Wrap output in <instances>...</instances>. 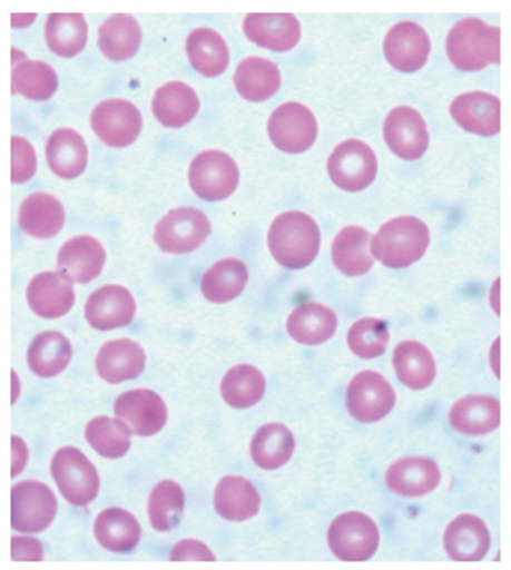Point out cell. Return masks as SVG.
Listing matches in <instances>:
<instances>
[{"mask_svg":"<svg viewBox=\"0 0 511 570\" xmlns=\"http://www.w3.org/2000/svg\"><path fill=\"white\" fill-rule=\"evenodd\" d=\"M332 262L344 276H363L372 269V234L363 227H344L332 244Z\"/></svg>","mask_w":511,"mask_h":570,"instance_id":"f546056e","label":"cell"},{"mask_svg":"<svg viewBox=\"0 0 511 570\" xmlns=\"http://www.w3.org/2000/svg\"><path fill=\"white\" fill-rule=\"evenodd\" d=\"M145 365H147V354L143 351V346L126 337L107 342L96 356L98 375L109 384H121L138 377L145 372Z\"/></svg>","mask_w":511,"mask_h":570,"instance_id":"cb8c5ba5","label":"cell"},{"mask_svg":"<svg viewBox=\"0 0 511 570\" xmlns=\"http://www.w3.org/2000/svg\"><path fill=\"white\" fill-rule=\"evenodd\" d=\"M58 501L41 482H20L11 490V527L37 534L53 524Z\"/></svg>","mask_w":511,"mask_h":570,"instance_id":"8fae6325","label":"cell"},{"mask_svg":"<svg viewBox=\"0 0 511 570\" xmlns=\"http://www.w3.org/2000/svg\"><path fill=\"white\" fill-rule=\"evenodd\" d=\"M240 183L236 161L223 151H204L196 155L189 166V187L204 202H223L229 198Z\"/></svg>","mask_w":511,"mask_h":570,"instance_id":"52a82bcc","label":"cell"},{"mask_svg":"<svg viewBox=\"0 0 511 570\" xmlns=\"http://www.w3.org/2000/svg\"><path fill=\"white\" fill-rule=\"evenodd\" d=\"M26 299L37 316L53 321L67 316L75 306V288L62 272H43L30 281Z\"/></svg>","mask_w":511,"mask_h":570,"instance_id":"e0dca14e","label":"cell"},{"mask_svg":"<svg viewBox=\"0 0 511 570\" xmlns=\"http://www.w3.org/2000/svg\"><path fill=\"white\" fill-rule=\"evenodd\" d=\"M45 154L51 173L60 178H77L88 168V145L77 130H56L47 140Z\"/></svg>","mask_w":511,"mask_h":570,"instance_id":"83f0119b","label":"cell"},{"mask_svg":"<svg viewBox=\"0 0 511 570\" xmlns=\"http://www.w3.org/2000/svg\"><path fill=\"white\" fill-rule=\"evenodd\" d=\"M450 426L468 438L489 435L501 424V403L489 395H471L456 401L448 414Z\"/></svg>","mask_w":511,"mask_h":570,"instance_id":"603a6c76","label":"cell"},{"mask_svg":"<svg viewBox=\"0 0 511 570\" xmlns=\"http://www.w3.org/2000/svg\"><path fill=\"white\" fill-rule=\"evenodd\" d=\"M13 53L20 58V62L16 60L11 72L13 94H22L23 98L32 102L49 100L58 91L56 70L41 60H28L18 49H13Z\"/></svg>","mask_w":511,"mask_h":570,"instance_id":"8d00e7d4","label":"cell"},{"mask_svg":"<svg viewBox=\"0 0 511 570\" xmlns=\"http://www.w3.org/2000/svg\"><path fill=\"white\" fill-rule=\"evenodd\" d=\"M267 246L276 264L287 269H304L316 259L321 248V229L311 215L289 210L269 225Z\"/></svg>","mask_w":511,"mask_h":570,"instance_id":"6da1fadb","label":"cell"},{"mask_svg":"<svg viewBox=\"0 0 511 570\" xmlns=\"http://www.w3.org/2000/svg\"><path fill=\"white\" fill-rule=\"evenodd\" d=\"M395 389L374 370L356 373L346 389V410L356 422L374 424L389 416L395 407Z\"/></svg>","mask_w":511,"mask_h":570,"instance_id":"9c48e42d","label":"cell"},{"mask_svg":"<svg viewBox=\"0 0 511 570\" xmlns=\"http://www.w3.org/2000/svg\"><path fill=\"white\" fill-rule=\"evenodd\" d=\"M187 58L202 77H219L229 67V49L222 35L213 28H196L187 37Z\"/></svg>","mask_w":511,"mask_h":570,"instance_id":"1f68e13d","label":"cell"},{"mask_svg":"<svg viewBox=\"0 0 511 570\" xmlns=\"http://www.w3.org/2000/svg\"><path fill=\"white\" fill-rule=\"evenodd\" d=\"M94 534L102 548L115 553H128L140 543L143 528L130 511L111 507L96 518Z\"/></svg>","mask_w":511,"mask_h":570,"instance_id":"4dcf8cb0","label":"cell"},{"mask_svg":"<svg viewBox=\"0 0 511 570\" xmlns=\"http://www.w3.org/2000/svg\"><path fill=\"white\" fill-rule=\"evenodd\" d=\"M266 395V377L253 365H236L222 382L223 401L234 410H248Z\"/></svg>","mask_w":511,"mask_h":570,"instance_id":"60d3db41","label":"cell"},{"mask_svg":"<svg viewBox=\"0 0 511 570\" xmlns=\"http://www.w3.org/2000/svg\"><path fill=\"white\" fill-rule=\"evenodd\" d=\"M327 173L342 191H363L367 189L379 175V159L370 145L363 140H344L330 155Z\"/></svg>","mask_w":511,"mask_h":570,"instance_id":"8992f818","label":"cell"},{"mask_svg":"<svg viewBox=\"0 0 511 570\" xmlns=\"http://www.w3.org/2000/svg\"><path fill=\"white\" fill-rule=\"evenodd\" d=\"M431 39L421 23H395L384 39V58L400 72H419L429 62Z\"/></svg>","mask_w":511,"mask_h":570,"instance_id":"9a60e30c","label":"cell"},{"mask_svg":"<svg viewBox=\"0 0 511 570\" xmlns=\"http://www.w3.org/2000/svg\"><path fill=\"white\" fill-rule=\"evenodd\" d=\"M11 556H13V560H43V546L37 539L16 537L11 541Z\"/></svg>","mask_w":511,"mask_h":570,"instance_id":"7dc6e473","label":"cell"},{"mask_svg":"<svg viewBox=\"0 0 511 570\" xmlns=\"http://www.w3.org/2000/svg\"><path fill=\"white\" fill-rule=\"evenodd\" d=\"M11 445H13V469H11V475L18 478L26 466L28 461V448L20 438H11Z\"/></svg>","mask_w":511,"mask_h":570,"instance_id":"c3c4849f","label":"cell"},{"mask_svg":"<svg viewBox=\"0 0 511 570\" xmlns=\"http://www.w3.org/2000/svg\"><path fill=\"white\" fill-rule=\"evenodd\" d=\"M107 264V250L94 236H77L62 244L58 253V272L70 283L88 285L96 281Z\"/></svg>","mask_w":511,"mask_h":570,"instance_id":"ac0fdd59","label":"cell"},{"mask_svg":"<svg viewBox=\"0 0 511 570\" xmlns=\"http://www.w3.org/2000/svg\"><path fill=\"white\" fill-rule=\"evenodd\" d=\"M272 145L283 154H306L318 136L316 117L299 102H285L272 112L267 121Z\"/></svg>","mask_w":511,"mask_h":570,"instance_id":"ba28073f","label":"cell"},{"mask_svg":"<svg viewBox=\"0 0 511 570\" xmlns=\"http://www.w3.org/2000/svg\"><path fill=\"white\" fill-rule=\"evenodd\" d=\"M444 548L454 562H480L489 553V527L478 515H459L445 528Z\"/></svg>","mask_w":511,"mask_h":570,"instance_id":"ffe728a7","label":"cell"},{"mask_svg":"<svg viewBox=\"0 0 511 570\" xmlns=\"http://www.w3.org/2000/svg\"><path fill=\"white\" fill-rule=\"evenodd\" d=\"M234 86L248 102H266L281 89V70L266 58H245L236 72Z\"/></svg>","mask_w":511,"mask_h":570,"instance_id":"d6a6232c","label":"cell"},{"mask_svg":"<svg viewBox=\"0 0 511 570\" xmlns=\"http://www.w3.org/2000/svg\"><path fill=\"white\" fill-rule=\"evenodd\" d=\"M170 560H217L215 553L210 549L206 548L200 541L196 539H185V541H178L177 546L170 551Z\"/></svg>","mask_w":511,"mask_h":570,"instance_id":"bcb514c9","label":"cell"},{"mask_svg":"<svg viewBox=\"0 0 511 570\" xmlns=\"http://www.w3.org/2000/svg\"><path fill=\"white\" fill-rule=\"evenodd\" d=\"M37 173V154L32 145L22 138L13 136L11 138V180L16 185L28 183Z\"/></svg>","mask_w":511,"mask_h":570,"instance_id":"f6af8a7d","label":"cell"},{"mask_svg":"<svg viewBox=\"0 0 511 570\" xmlns=\"http://www.w3.org/2000/svg\"><path fill=\"white\" fill-rule=\"evenodd\" d=\"M452 119L469 134L497 136L501 132V100L489 91H469L450 105Z\"/></svg>","mask_w":511,"mask_h":570,"instance_id":"d6986e66","label":"cell"},{"mask_svg":"<svg viewBox=\"0 0 511 570\" xmlns=\"http://www.w3.org/2000/svg\"><path fill=\"white\" fill-rule=\"evenodd\" d=\"M262 509L259 490L243 475H227L215 488V511L227 522H246Z\"/></svg>","mask_w":511,"mask_h":570,"instance_id":"d4e9b609","label":"cell"},{"mask_svg":"<svg viewBox=\"0 0 511 570\" xmlns=\"http://www.w3.org/2000/svg\"><path fill=\"white\" fill-rule=\"evenodd\" d=\"M431 244L426 223L416 217H397L384 223L372 238V257L391 269H403L423 259Z\"/></svg>","mask_w":511,"mask_h":570,"instance_id":"3957f363","label":"cell"},{"mask_svg":"<svg viewBox=\"0 0 511 570\" xmlns=\"http://www.w3.org/2000/svg\"><path fill=\"white\" fill-rule=\"evenodd\" d=\"M51 478L60 494L75 507H88L100 490V478L88 456L77 448H60L51 461Z\"/></svg>","mask_w":511,"mask_h":570,"instance_id":"5b68a950","label":"cell"},{"mask_svg":"<svg viewBox=\"0 0 511 570\" xmlns=\"http://www.w3.org/2000/svg\"><path fill=\"white\" fill-rule=\"evenodd\" d=\"M140 41L143 30L132 16H111L105 20L98 32V47L112 62H124L134 58Z\"/></svg>","mask_w":511,"mask_h":570,"instance_id":"ab89813d","label":"cell"},{"mask_svg":"<svg viewBox=\"0 0 511 570\" xmlns=\"http://www.w3.org/2000/svg\"><path fill=\"white\" fill-rule=\"evenodd\" d=\"M442 480L438 462L424 456H407L393 462L386 471V488L397 497H424Z\"/></svg>","mask_w":511,"mask_h":570,"instance_id":"7402d4cb","label":"cell"},{"mask_svg":"<svg viewBox=\"0 0 511 570\" xmlns=\"http://www.w3.org/2000/svg\"><path fill=\"white\" fill-rule=\"evenodd\" d=\"M91 130L112 149H124L136 142L143 130V115L130 100L111 98L91 110Z\"/></svg>","mask_w":511,"mask_h":570,"instance_id":"7c38bea8","label":"cell"},{"mask_svg":"<svg viewBox=\"0 0 511 570\" xmlns=\"http://www.w3.org/2000/svg\"><path fill=\"white\" fill-rule=\"evenodd\" d=\"M210 236V220L198 208H175L156 225V244L168 255H187Z\"/></svg>","mask_w":511,"mask_h":570,"instance_id":"30bf717a","label":"cell"},{"mask_svg":"<svg viewBox=\"0 0 511 570\" xmlns=\"http://www.w3.org/2000/svg\"><path fill=\"white\" fill-rule=\"evenodd\" d=\"M391 331L386 321L380 318H361L348 331V348L358 358H379L389 346Z\"/></svg>","mask_w":511,"mask_h":570,"instance_id":"ee69618b","label":"cell"},{"mask_svg":"<svg viewBox=\"0 0 511 570\" xmlns=\"http://www.w3.org/2000/svg\"><path fill=\"white\" fill-rule=\"evenodd\" d=\"M67 213L62 202L51 194H30L20 206V227L37 240L53 238L62 232Z\"/></svg>","mask_w":511,"mask_h":570,"instance_id":"484cf974","label":"cell"},{"mask_svg":"<svg viewBox=\"0 0 511 570\" xmlns=\"http://www.w3.org/2000/svg\"><path fill=\"white\" fill-rule=\"evenodd\" d=\"M185 513V492L177 482L157 483L149 497V522L157 532H170L180 524Z\"/></svg>","mask_w":511,"mask_h":570,"instance_id":"7bdbcfd3","label":"cell"},{"mask_svg":"<svg viewBox=\"0 0 511 570\" xmlns=\"http://www.w3.org/2000/svg\"><path fill=\"white\" fill-rule=\"evenodd\" d=\"M136 314V302L126 286L107 285L89 295L86 321L98 331L128 327Z\"/></svg>","mask_w":511,"mask_h":570,"instance_id":"2e32d148","label":"cell"},{"mask_svg":"<svg viewBox=\"0 0 511 570\" xmlns=\"http://www.w3.org/2000/svg\"><path fill=\"white\" fill-rule=\"evenodd\" d=\"M115 416L126 422L134 435L151 438L166 426L168 410L164 399L154 391L136 389L117 396Z\"/></svg>","mask_w":511,"mask_h":570,"instance_id":"4fadbf2b","label":"cell"},{"mask_svg":"<svg viewBox=\"0 0 511 570\" xmlns=\"http://www.w3.org/2000/svg\"><path fill=\"white\" fill-rule=\"evenodd\" d=\"M293 452H295V438L285 424H278V422L262 426L250 441V459L264 471L285 466L291 461Z\"/></svg>","mask_w":511,"mask_h":570,"instance_id":"74e56055","label":"cell"},{"mask_svg":"<svg viewBox=\"0 0 511 570\" xmlns=\"http://www.w3.org/2000/svg\"><path fill=\"white\" fill-rule=\"evenodd\" d=\"M28 367L39 377H56L65 372L72 358V346L60 331H43L28 346Z\"/></svg>","mask_w":511,"mask_h":570,"instance_id":"e575fe53","label":"cell"},{"mask_svg":"<svg viewBox=\"0 0 511 570\" xmlns=\"http://www.w3.org/2000/svg\"><path fill=\"white\" fill-rule=\"evenodd\" d=\"M45 41L60 58H75L88 45V22L79 13H53L45 23Z\"/></svg>","mask_w":511,"mask_h":570,"instance_id":"f35d334b","label":"cell"},{"mask_svg":"<svg viewBox=\"0 0 511 570\" xmlns=\"http://www.w3.org/2000/svg\"><path fill=\"white\" fill-rule=\"evenodd\" d=\"M245 35L267 51L285 53L302 39V26L289 13H253L245 18Z\"/></svg>","mask_w":511,"mask_h":570,"instance_id":"44dd1931","label":"cell"},{"mask_svg":"<svg viewBox=\"0 0 511 570\" xmlns=\"http://www.w3.org/2000/svg\"><path fill=\"white\" fill-rule=\"evenodd\" d=\"M248 285V269L240 259L227 257L210 265L202 276V295L210 304H227L243 295Z\"/></svg>","mask_w":511,"mask_h":570,"instance_id":"836d02e7","label":"cell"},{"mask_svg":"<svg viewBox=\"0 0 511 570\" xmlns=\"http://www.w3.org/2000/svg\"><path fill=\"white\" fill-rule=\"evenodd\" d=\"M393 367L401 384L412 391L429 389L438 375L435 358L421 342H401L393 352Z\"/></svg>","mask_w":511,"mask_h":570,"instance_id":"d590c367","label":"cell"},{"mask_svg":"<svg viewBox=\"0 0 511 570\" xmlns=\"http://www.w3.org/2000/svg\"><path fill=\"white\" fill-rule=\"evenodd\" d=\"M384 140L393 154L416 161L429 149V130L423 115L412 107H397L384 119Z\"/></svg>","mask_w":511,"mask_h":570,"instance_id":"5bb4252c","label":"cell"},{"mask_svg":"<svg viewBox=\"0 0 511 570\" xmlns=\"http://www.w3.org/2000/svg\"><path fill=\"white\" fill-rule=\"evenodd\" d=\"M337 316L332 307L306 302L295 307L287 318V331L297 344L318 346L334 337Z\"/></svg>","mask_w":511,"mask_h":570,"instance_id":"4316f807","label":"cell"},{"mask_svg":"<svg viewBox=\"0 0 511 570\" xmlns=\"http://www.w3.org/2000/svg\"><path fill=\"white\" fill-rule=\"evenodd\" d=\"M154 115L166 128H185L200 110V98L196 89L180 81L166 83L154 96Z\"/></svg>","mask_w":511,"mask_h":570,"instance_id":"f1b7e54d","label":"cell"},{"mask_svg":"<svg viewBox=\"0 0 511 570\" xmlns=\"http://www.w3.org/2000/svg\"><path fill=\"white\" fill-rule=\"evenodd\" d=\"M450 62L463 72L484 70L501 60V30L480 18H465L454 23L445 39Z\"/></svg>","mask_w":511,"mask_h":570,"instance_id":"7a4b0ae2","label":"cell"},{"mask_svg":"<svg viewBox=\"0 0 511 570\" xmlns=\"http://www.w3.org/2000/svg\"><path fill=\"white\" fill-rule=\"evenodd\" d=\"M327 541L335 558L344 562H367L380 548L379 524L361 511H346L332 522Z\"/></svg>","mask_w":511,"mask_h":570,"instance_id":"277c9868","label":"cell"},{"mask_svg":"<svg viewBox=\"0 0 511 570\" xmlns=\"http://www.w3.org/2000/svg\"><path fill=\"white\" fill-rule=\"evenodd\" d=\"M86 439L102 459H121L132 448V431L119 417L98 416L88 422Z\"/></svg>","mask_w":511,"mask_h":570,"instance_id":"b9f144b4","label":"cell"}]
</instances>
